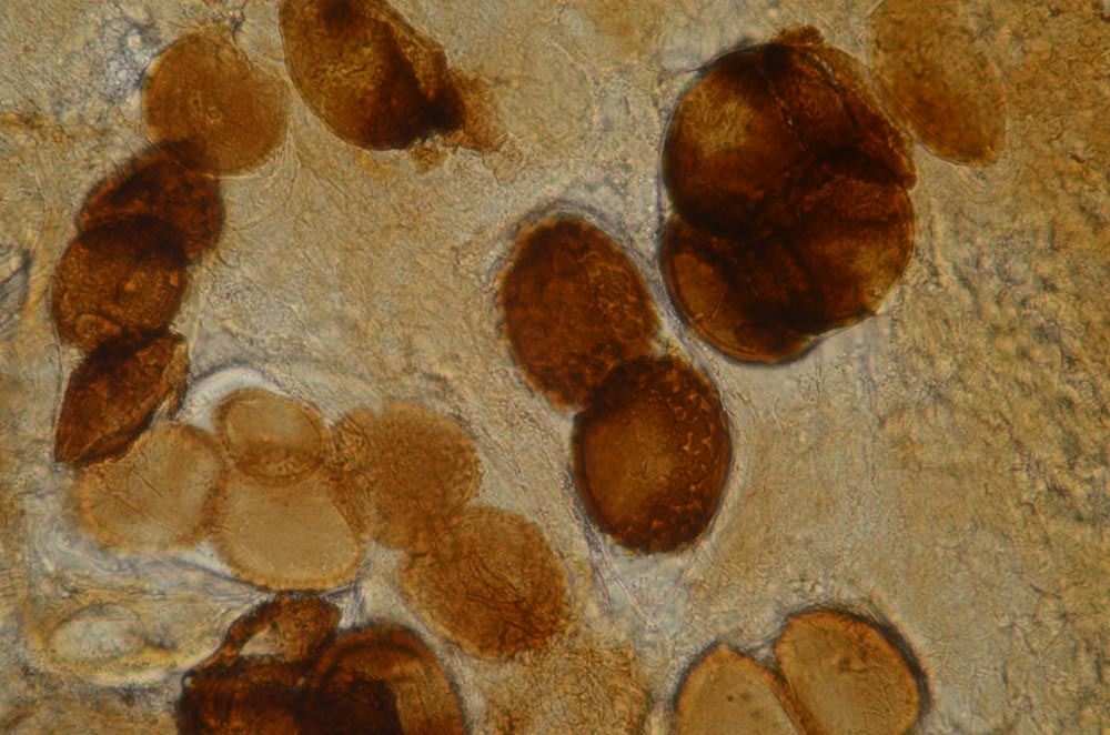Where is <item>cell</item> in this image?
<instances>
[{
  "label": "cell",
  "instance_id": "1",
  "mask_svg": "<svg viewBox=\"0 0 1110 735\" xmlns=\"http://www.w3.org/2000/svg\"><path fill=\"white\" fill-rule=\"evenodd\" d=\"M627 411L583 417L574 475L591 520L620 545L668 553L709 525L731 463L724 414L698 383Z\"/></svg>",
  "mask_w": 1110,
  "mask_h": 735
},
{
  "label": "cell",
  "instance_id": "4",
  "mask_svg": "<svg viewBox=\"0 0 1110 735\" xmlns=\"http://www.w3.org/2000/svg\"><path fill=\"white\" fill-rule=\"evenodd\" d=\"M552 652L498 705L511 731L608 733L636 724L642 695L619 655L578 646Z\"/></svg>",
  "mask_w": 1110,
  "mask_h": 735
},
{
  "label": "cell",
  "instance_id": "3",
  "mask_svg": "<svg viewBox=\"0 0 1110 735\" xmlns=\"http://www.w3.org/2000/svg\"><path fill=\"white\" fill-rule=\"evenodd\" d=\"M452 535L472 644L484 656L538 650L566 611L562 570L538 530L506 511L474 509Z\"/></svg>",
  "mask_w": 1110,
  "mask_h": 735
},
{
  "label": "cell",
  "instance_id": "2",
  "mask_svg": "<svg viewBox=\"0 0 1110 735\" xmlns=\"http://www.w3.org/2000/svg\"><path fill=\"white\" fill-rule=\"evenodd\" d=\"M332 2L333 20H305L304 38L287 39L292 68L317 111L343 135L369 145H405L431 123L426 52L401 22L385 13L349 11Z\"/></svg>",
  "mask_w": 1110,
  "mask_h": 735
}]
</instances>
